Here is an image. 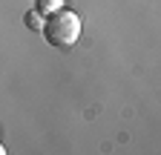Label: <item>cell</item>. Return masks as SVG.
Returning a JSON list of instances; mask_svg holds the SVG:
<instances>
[{
	"instance_id": "6da1fadb",
	"label": "cell",
	"mask_w": 161,
	"mask_h": 155,
	"mask_svg": "<svg viewBox=\"0 0 161 155\" xmlns=\"http://www.w3.org/2000/svg\"><path fill=\"white\" fill-rule=\"evenodd\" d=\"M40 32H43V37H46L52 46L66 49V46H72L78 37H80V17L72 9H64V6H60V9H55V12L46 14Z\"/></svg>"
},
{
	"instance_id": "7a4b0ae2",
	"label": "cell",
	"mask_w": 161,
	"mask_h": 155,
	"mask_svg": "<svg viewBox=\"0 0 161 155\" xmlns=\"http://www.w3.org/2000/svg\"><path fill=\"white\" fill-rule=\"evenodd\" d=\"M60 6H64V0H37V12L40 14H49V12L60 9Z\"/></svg>"
},
{
	"instance_id": "3957f363",
	"label": "cell",
	"mask_w": 161,
	"mask_h": 155,
	"mask_svg": "<svg viewBox=\"0 0 161 155\" xmlns=\"http://www.w3.org/2000/svg\"><path fill=\"white\" fill-rule=\"evenodd\" d=\"M26 23H29L32 29H37V32H40V26H43V23H40V12H37V9H35V12L26 17Z\"/></svg>"
},
{
	"instance_id": "277c9868",
	"label": "cell",
	"mask_w": 161,
	"mask_h": 155,
	"mask_svg": "<svg viewBox=\"0 0 161 155\" xmlns=\"http://www.w3.org/2000/svg\"><path fill=\"white\" fill-rule=\"evenodd\" d=\"M3 152H6V149H3V147H0V155H3Z\"/></svg>"
}]
</instances>
